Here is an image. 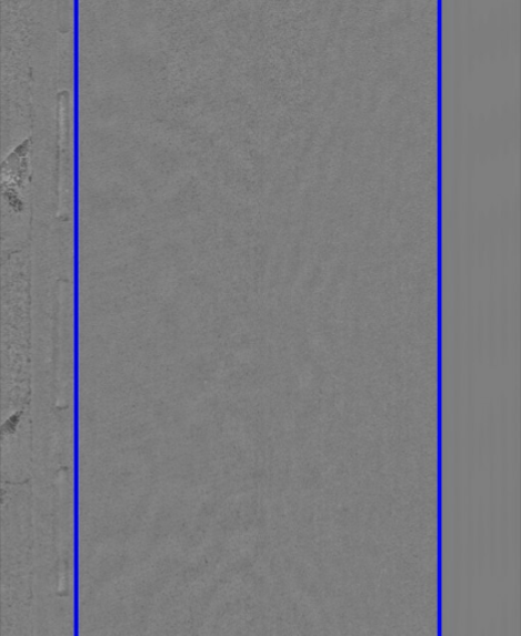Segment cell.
Segmentation results:
<instances>
[{"mask_svg":"<svg viewBox=\"0 0 521 636\" xmlns=\"http://www.w3.org/2000/svg\"><path fill=\"white\" fill-rule=\"evenodd\" d=\"M59 26L61 33H67L71 24V0H58Z\"/></svg>","mask_w":521,"mask_h":636,"instance_id":"obj_1","label":"cell"}]
</instances>
